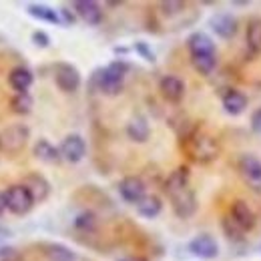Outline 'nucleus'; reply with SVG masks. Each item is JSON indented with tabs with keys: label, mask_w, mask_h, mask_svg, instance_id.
<instances>
[{
	"label": "nucleus",
	"mask_w": 261,
	"mask_h": 261,
	"mask_svg": "<svg viewBox=\"0 0 261 261\" xmlns=\"http://www.w3.org/2000/svg\"><path fill=\"white\" fill-rule=\"evenodd\" d=\"M129 70V65L125 61H113L111 65L97 68L91 76V85L100 91L107 97H117L121 95L123 87H125V74Z\"/></svg>",
	"instance_id": "f257e3e1"
},
{
	"label": "nucleus",
	"mask_w": 261,
	"mask_h": 261,
	"mask_svg": "<svg viewBox=\"0 0 261 261\" xmlns=\"http://www.w3.org/2000/svg\"><path fill=\"white\" fill-rule=\"evenodd\" d=\"M187 153L195 163L207 165L219 155V145L211 135L191 133L187 137Z\"/></svg>",
	"instance_id": "f03ea898"
},
{
	"label": "nucleus",
	"mask_w": 261,
	"mask_h": 261,
	"mask_svg": "<svg viewBox=\"0 0 261 261\" xmlns=\"http://www.w3.org/2000/svg\"><path fill=\"white\" fill-rule=\"evenodd\" d=\"M29 139H31V129L27 125H22V123L10 125L0 133V149L6 153H12V155L20 153L27 147Z\"/></svg>",
	"instance_id": "7ed1b4c3"
},
{
	"label": "nucleus",
	"mask_w": 261,
	"mask_h": 261,
	"mask_svg": "<svg viewBox=\"0 0 261 261\" xmlns=\"http://www.w3.org/2000/svg\"><path fill=\"white\" fill-rule=\"evenodd\" d=\"M4 201H6V209L14 215H27L34 207V199L29 193V189L18 183V185H10L4 191Z\"/></svg>",
	"instance_id": "20e7f679"
},
{
	"label": "nucleus",
	"mask_w": 261,
	"mask_h": 261,
	"mask_svg": "<svg viewBox=\"0 0 261 261\" xmlns=\"http://www.w3.org/2000/svg\"><path fill=\"white\" fill-rule=\"evenodd\" d=\"M187 249H189L195 257L205 259V261L215 259V257L219 255V243H217V239H215L213 235H209V233H199L197 237H193V239L189 241Z\"/></svg>",
	"instance_id": "39448f33"
},
{
	"label": "nucleus",
	"mask_w": 261,
	"mask_h": 261,
	"mask_svg": "<svg viewBox=\"0 0 261 261\" xmlns=\"http://www.w3.org/2000/svg\"><path fill=\"white\" fill-rule=\"evenodd\" d=\"M55 83L63 93H74L81 87V72L70 63L55 65Z\"/></svg>",
	"instance_id": "423d86ee"
},
{
	"label": "nucleus",
	"mask_w": 261,
	"mask_h": 261,
	"mask_svg": "<svg viewBox=\"0 0 261 261\" xmlns=\"http://www.w3.org/2000/svg\"><path fill=\"white\" fill-rule=\"evenodd\" d=\"M237 171L245 179V183L253 185V189H261V159L255 155H241L237 159Z\"/></svg>",
	"instance_id": "0eeeda50"
},
{
	"label": "nucleus",
	"mask_w": 261,
	"mask_h": 261,
	"mask_svg": "<svg viewBox=\"0 0 261 261\" xmlns=\"http://www.w3.org/2000/svg\"><path fill=\"white\" fill-rule=\"evenodd\" d=\"M169 199H171V205H173V211H175L177 217H181V219H189V217L195 215L197 197H195V191H193L191 187H187V189H183V191L171 195Z\"/></svg>",
	"instance_id": "6e6552de"
},
{
	"label": "nucleus",
	"mask_w": 261,
	"mask_h": 261,
	"mask_svg": "<svg viewBox=\"0 0 261 261\" xmlns=\"http://www.w3.org/2000/svg\"><path fill=\"white\" fill-rule=\"evenodd\" d=\"M59 149H61L63 159L68 161V163H79V161H83L85 155H87V143H85V139H83L81 135H76V133L66 135Z\"/></svg>",
	"instance_id": "1a4fd4ad"
},
{
	"label": "nucleus",
	"mask_w": 261,
	"mask_h": 261,
	"mask_svg": "<svg viewBox=\"0 0 261 261\" xmlns=\"http://www.w3.org/2000/svg\"><path fill=\"white\" fill-rule=\"evenodd\" d=\"M119 195L123 197L125 203L137 205V203L143 201V197L147 195V187H145V183H143L141 177L129 175V177L121 179V183H119Z\"/></svg>",
	"instance_id": "9d476101"
},
{
	"label": "nucleus",
	"mask_w": 261,
	"mask_h": 261,
	"mask_svg": "<svg viewBox=\"0 0 261 261\" xmlns=\"http://www.w3.org/2000/svg\"><path fill=\"white\" fill-rule=\"evenodd\" d=\"M229 217L243 229V231H251L255 227V213L253 209L247 205V201L243 199H235L229 207Z\"/></svg>",
	"instance_id": "9b49d317"
},
{
	"label": "nucleus",
	"mask_w": 261,
	"mask_h": 261,
	"mask_svg": "<svg viewBox=\"0 0 261 261\" xmlns=\"http://www.w3.org/2000/svg\"><path fill=\"white\" fill-rule=\"evenodd\" d=\"M159 93L167 102L177 105L185 97V83L175 74H167L159 81Z\"/></svg>",
	"instance_id": "f8f14e48"
},
{
	"label": "nucleus",
	"mask_w": 261,
	"mask_h": 261,
	"mask_svg": "<svg viewBox=\"0 0 261 261\" xmlns=\"http://www.w3.org/2000/svg\"><path fill=\"white\" fill-rule=\"evenodd\" d=\"M72 10L81 20H85L91 27H98L102 22V10L95 0H76L72 2Z\"/></svg>",
	"instance_id": "ddd939ff"
},
{
	"label": "nucleus",
	"mask_w": 261,
	"mask_h": 261,
	"mask_svg": "<svg viewBox=\"0 0 261 261\" xmlns=\"http://www.w3.org/2000/svg\"><path fill=\"white\" fill-rule=\"evenodd\" d=\"M22 185L29 189V193L33 195L34 203H42L46 197L50 195V183L46 181L44 175L40 173H31L22 179Z\"/></svg>",
	"instance_id": "4468645a"
},
{
	"label": "nucleus",
	"mask_w": 261,
	"mask_h": 261,
	"mask_svg": "<svg viewBox=\"0 0 261 261\" xmlns=\"http://www.w3.org/2000/svg\"><path fill=\"white\" fill-rule=\"evenodd\" d=\"M221 102H223L225 113L231 115V117H239L241 113H245V109L249 105L247 97L237 89H225L221 93Z\"/></svg>",
	"instance_id": "2eb2a0df"
},
{
	"label": "nucleus",
	"mask_w": 261,
	"mask_h": 261,
	"mask_svg": "<svg viewBox=\"0 0 261 261\" xmlns=\"http://www.w3.org/2000/svg\"><path fill=\"white\" fill-rule=\"evenodd\" d=\"M189 179H191V173H189V169H187L185 165H181V167H177L175 171H171L163 187L167 197H171V195H175V193H179V191H183V189H187V187H189Z\"/></svg>",
	"instance_id": "dca6fc26"
},
{
	"label": "nucleus",
	"mask_w": 261,
	"mask_h": 261,
	"mask_svg": "<svg viewBox=\"0 0 261 261\" xmlns=\"http://www.w3.org/2000/svg\"><path fill=\"white\" fill-rule=\"evenodd\" d=\"M187 48H189L191 57H211V55H215V42L205 33L191 34L187 38Z\"/></svg>",
	"instance_id": "f3484780"
},
{
	"label": "nucleus",
	"mask_w": 261,
	"mask_h": 261,
	"mask_svg": "<svg viewBox=\"0 0 261 261\" xmlns=\"http://www.w3.org/2000/svg\"><path fill=\"white\" fill-rule=\"evenodd\" d=\"M33 155L38 159V161H42V163H48V165H57L61 163V159H63V155H61V149L59 147H55L48 139H38L36 143H34L33 147Z\"/></svg>",
	"instance_id": "a211bd4d"
},
{
	"label": "nucleus",
	"mask_w": 261,
	"mask_h": 261,
	"mask_svg": "<svg viewBox=\"0 0 261 261\" xmlns=\"http://www.w3.org/2000/svg\"><path fill=\"white\" fill-rule=\"evenodd\" d=\"M34 74L31 68L27 66H14L8 72V85L16 91V93H29V89L33 87Z\"/></svg>",
	"instance_id": "6ab92c4d"
},
{
	"label": "nucleus",
	"mask_w": 261,
	"mask_h": 261,
	"mask_svg": "<svg viewBox=\"0 0 261 261\" xmlns=\"http://www.w3.org/2000/svg\"><path fill=\"white\" fill-rule=\"evenodd\" d=\"M209 27L219 38H233L237 34V20L231 14H215V16H211Z\"/></svg>",
	"instance_id": "aec40b11"
},
{
	"label": "nucleus",
	"mask_w": 261,
	"mask_h": 261,
	"mask_svg": "<svg viewBox=\"0 0 261 261\" xmlns=\"http://www.w3.org/2000/svg\"><path fill=\"white\" fill-rule=\"evenodd\" d=\"M125 130H127V137H129L133 143H147L149 137H151L149 121H147L143 115H135V117H130Z\"/></svg>",
	"instance_id": "412c9836"
},
{
	"label": "nucleus",
	"mask_w": 261,
	"mask_h": 261,
	"mask_svg": "<svg viewBox=\"0 0 261 261\" xmlns=\"http://www.w3.org/2000/svg\"><path fill=\"white\" fill-rule=\"evenodd\" d=\"M163 211V201L157 195H145L141 203H137V213L145 219H155Z\"/></svg>",
	"instance_id": "4be33fe9"
},
{
	"label": "nucleus",
	"mask_w": 261,
	"mask_h": 261,
	"mask_svg": "<svg viewBox=\"0 0 261 261\" xmlns=\"http://www.w3.org/2000/svg\"><path fill=\"white\" fill-rule=\"evenodd\" d=\"M27 12L36 18V20H42V22H50V24H61V16H59V10L46 6V4H29L27 6Z\"/></svg>",
	"instance_id": "5701e85b"
},
{
	"label": "nucleus",
	"mask_w": 261,
	"mask_h": 261,
	"mask_svg": "<svg viewBox=\"0 0 261 261\" xmlns=\"http://www.w3.org/2000/svg\"><path fill=\"white\" fill-rule=\"evenodd\" d=\"M245 42H247V50L249 55L257 57L261 55V20L255 18L247 24V31H245Z\"/></svg>",
	"instance_id": "b1692460"
},
{
	"label": "nucleus",
	"mask_w": 261,
	"mask_h": 261,
	"mask_svg": "<svg viewBox=\"0 0 261 261\" xmlns=\"http://www.w3.org/2000/svg\"><path fill=\"white\" fill-rule=\"evenodd\" d=\"M44 255L48 261H76V253L63 243H48L44 245Z\"/></svg>",
	"instance_id": "393cba45"
},
{
	"label": "nucleus",
	"mask_w": 261,
	"mask_h": 261,
	"mask_svg": "<svg viewBox=\"0 0 261 261\" xmlns=\"http://www.w3.org/2000/svg\"><path fill=\"white\" fill-rule=\"evenodd\" d=\"M33 105L34 100L29 93H16L14 97L10 98V109L16 115H29L33 111Z\"/></svg>",
	"instance_id": "a878e982"
},
{
	"label": "nucleus",
	"mask_w": 261,
	"mask_h": 261,
	"mask_svg": "<svg viewBox=\"0 0 261 261\" xmlns=\"http://www.w3.org/2000/svg\"><path fill=\"white\" fill-rule=\"evenodd\" d=\"M221 231H223V235L227 237L231 243H239V241H243V237H245V235H243L245 231L229 217V213L221 219Z\"/></svg>",
	"instance_id": "bb28decb"
},
{
	"label": "nucleus",
	"mask_w": 261,
	"mask_h": 261,
	"mask_svg": "<svg viewBox=\"0 0 261 261\" xmlns=\"http://www.w3.org/2000/svg\"><path fill=\"white\" fill-rule=\"evenodd\" d=\"M95 227H97V215L93 211H81L74 217V229L91 233V231H95Z\"/></svg>",
	"instance_id": "cd10ccee"
},
{
	"label": "nucleus",
	"mask_w": 261,
	"mask_h": 261,
	"mask_svg": "<svg viewBox=\"0 0 261 261\" xmlns=\"http://www.w3.org/2000/svg\"><path fill=\"white\" fill-rule=\"evenodd\" d=\"M191 65L195 68L199 74H211L217 66V57L211 55V57H191Z\"/></svg>",
	"instance_id": "c85d7f7f"
},
{
	"label": "nucleus",
	"mask_w": 261,
	"mask_h": 261,
	"mask_svg": "<svg viewBox=\"0 0 261 261\" xmlns=\"http://www.w3.org/2000/svg\"><path fill=\"white\" fill-rule=\"evenodd\" d=\"M185 10V2H179V0H167V2H161V12L165 16H175L179 12Z\"/></svg>",
	"instance_id": "c756f323"
},
{
	"label": "nucleus",
	"mask_w": 261,
	"mask_h": 261,
	"mask_svg": "<svg viewBox=\"0 0 261 261\" xmlns=\"http://www.w3.org/2000/svg\"><path fill=\"white\" fill-rule=\"evenodd\" d=\"M135 53H137L141 59H145L147 63H155V61H157V59H155V53L151 50V46H149L147 42H143V40L135 42Z\"/></svg>",
	"instance_id": "7c9ffc66"
},
{
	"label": "nucleus",
	"mask_w": 261,
	"mask_h": 261,
	"mask_svg": "<svg viewBox=\"0 0 261 261\" xmlns=\"http://www.w3.org/2000/svg\"><path fill=\"white\" fill-rule=\"evenodd\" d=\"M33 42L34 46H38V48H48L50 46V36L44 33V31H34Z\"/></svg>",
	"instance_id": "2f4dec72"
},
{
	"label": "nucleus",
	"mask_w": 261,
	"mask_h": 261,
	"mask_svg": "<svg viewBox=\"0 0 261 261\" xmlns=\"http://www.w3.org/2000/svg\"><path fill=\"white\" fill-rule=\"evenodd\" d=\"M59 16H61V24H65V27H72V24L76 22V14H74V10L59 8Z\"/></svg>",
	"instance_id": "473e14b6"
},
{
	"label": "nucleus",
	"mask_w": 261,
	"mask_h": 261,
	"mask_svg": "<svg viewBox=\"0 0 261 261\" xmlns=\"http://www.w3.org/2000/svg\"><path fill=\"white\" fill-rule=\"evenodd\" d=\"M0 261H22V257L14 247H2L0 249Z\"/></svg>",
	"instance_id": "72a5a7b5"
},
{
	"label": "nucleus",
	"mask_w": 261,
	"mask_h": 261,
	"mask_svg": "<svg viewBox=\"0 0 261 261\" xmlns=\"http://www.w3.org/2000/svg\"><path fill=\"white\" fill-rule=\"evenodd\" d=\"M251 130L261 135V107L251 115Z\"/></svg>",
	"instance_id": "f704fd0d"
},
{
	"label": "nucleus",
	"mask_w": 261,
	"mask_h": 261,
	"mask_svg": "<svg viewBox=\"0 0 261 261\" xmlns=\"http://www.w3.org/2000/svg\"><path fill=\"white\" fill-rule=\"evenodd\" d=\"M117 261H149L147 257H141V255H125V257H119Z\"/></svg>",
	"instance_id": "c9c22d12"
},
{
	"label": "nucleus",
	"mask_w": 261,
	"mask_h": 261,
	"mask_svg": "<svg viewBox=\"0 0 261 261\" xmlns=\"http://www.w3.org/2000/svg\"><path fill=\"white\" fill-rule=\"evenodd\" d=\"M6 211V201H4V191L0 193V217H2V213Z\"/></svg>",
	"instance_id": "e433bc0d"
},
{
	"label": "nucleus",
	"mask_w": 261,
	"mask_h": 261,
	"mask_svg": "<svg viewBox=\"0 0 261 261\" xmlns=\"http://www.w3.org/2000/svg\"><path fill=\"white\" fill-rule=\"evenodd\" d=\"M107 6H111V8H115V6H121V2H107Z\"/></svg>",
	"instance_id": "4c0bfd02"
}]
</instances>
